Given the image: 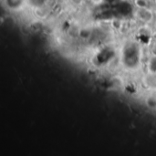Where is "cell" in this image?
I'll return each mask as SVG.
<instances>
[{
  "label": "cell",
  "instance_id": "obj_1",
  "mask_svg": "<svg viewBox=\"0 0 156 156\" xmlns=\"http://www.w3.org/2000/svg\"><path fill=\"white\" fill-rule=\"evenodd\" d=\"M138 16H140V19L143 21H149L152 19V13L145 7H141V9L138 11Z\"/></svg>",
  "mask_w": 156,
  "mask_h": 156
},
{
  "label": "cell",
  "instance_id": "obj_2",
  "mask_svg": "<svg viewBox=\"0 0 156 156\" xmlns=\"http://www.w3.org/2000/svg\"><path fill=\"white\" fill-rule=\"evenodd\" d=\"M7 2L10 5V7H14V6H15L14 2H16V7H19V6H20L21 3L23 2V0H7Z\"/></svg>",
  "mask_w": 156,
  "mask_h": 156
}]
</instances>
